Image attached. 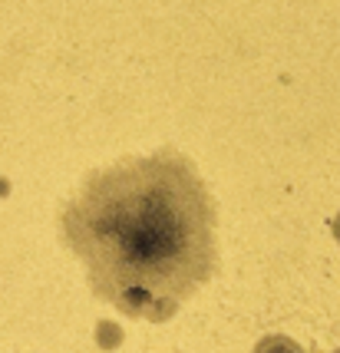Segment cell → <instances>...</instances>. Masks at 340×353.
Returning a JSON list of instances; mask_svg holds the SVG:
<instances>
[{
    "instance_id": "obj_1",
    "label": "cell",
    "mask_w": 340,
    "mask_h": 353,
    "mask_svg": "<svg viewBox=\"0 0 340 353\" xmlns=\"http://www.w3.org/2000/svg\"><path fill=\"white\" fill-rule=\"evenodd\" d=\"M60 238L90 291L136 321L175 317L218 268V205L175 145L90 172L63 205Z\"/></svg>"
},
{
    "instance_id": "obj_2",
    "label": "cell",
    "mask_w": 340,
    "mask_h": 353,
    "mask_svg": "<svg viewBox=\"0 0 340 353\" xmlns=\"http://www.w3.org/2000/svg\"><path fill=\"white\" fill-rule=\"evenodd\" d=\"M251 353H308L297 340L284 337V334H271V337H261L254 343V350Z\"/></svg>"
},
{
    "instance_id": "obj_3",
    "label": "cell",
    "mask_w": 340,
    "mask_h": 353,
    "mask_svg": "<svg viewBox=\"0 0 340 353\" xmlns=\"http://www.w3.org/2000/svg\"><path fill=\"white\" fill-rule=\"evenodd\" d=\"M96 334H99V343H103V347H116V343H119V330H116L112 323H99Z\"/></svg>"
},
{
    "instance_id": "obj_4",
    "label": "cell",
    "mask_w": 340,
    "mask_h": 353,
    "mask_svg": "<svg viewBox=\"0 0 340 353\" xmlns=\"http://www.w3.org/2000/svg\"><path fill=\"white\" fill-rule=\"evenodd\" d=\"M334 238L340 241V212H337V218H334Z\"/></svg>"
},
{
    "instance_id": "obj_5",
    "label": "cell",
    "mask_w": 340,
    "mask_h": 353,
    "mask_svg": "<svg viewBox=\"0 0 340 353\" xmlns=\"http://www.w3.org/2000/svg\"><path fill=\"white\" fill-rule=\"evenodd\" d=\"M334 353H340V350H334Z\"/></svg>"
}]
</instances>
